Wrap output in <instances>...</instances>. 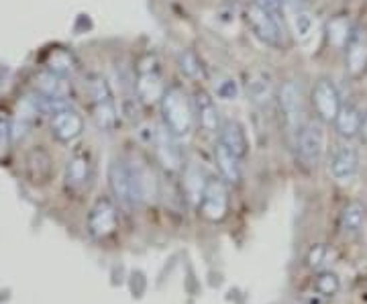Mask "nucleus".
I'll list each match as a JSON object with an SVG mask.
<instances>
[{
	"label": "nucleus",
	"mask_w": 367,
	"mask_h": 304,
	"mask_svg": "<svg viewBox=\"0 0 367 304\" xmlns=\"http://www.w3.org/2000/svg\"><path fill=\"white\" fill-rule=\"evenodd\" d=\"M345 70L351 78H361L367 72V31L355 27L345 46Z\"/></svg>",
	"instance_id": "12"
},
{
	"label": "nucleus",
	"mask_w": 367,
	"mask_h": 304,
	"mask_svg": "<svg viewBox=\"0 0 367 304\" xmlns=\"http://www.w3.org/2000/svg\"><path fill=\"white\" fill-rule=\"evenodd\" d=\"M353 31H355V27L351 25L349 16H333V19L326 23V39H329V43L333 47H336V49H345L347 41L351 39Z\"/></svg>",
	"instance_id": "21"
},
{
	"label": "nucleus",
	"mask_w": 367,
	"mask_h": 304,
	"mask_svg": "<svg viewBox=\"0 0 367 304\" xmlns=\"http://www.w3.org/2000/svg\"><path fill=\"white\" fill-rule=\"evenodd\" d=\"M294 29H296V35L306 39L310 33H312V16L308 15L306 11H298L294 15Z\"/></svg>",
	"instance_id": "30"
},
{
	"label": "nucleus",
	"mask_w": 367,
	"mask_h": 304,
	"mask_svg": "<svg viewBox=\"0 0 367 304\" xmlns=\"http://www.w3.org/2000/svg\"><path fill=\"white\" fill-rule=\"evenodd\" d=\"M176 61H178V68L184 72V76L192 78V80H196V82L206 78L204 65H202V61H200V58L194 51H190V49H180V51L176 53Z\"/></svg>",
	"instance_id": "26"
},
{
	"label": "nucleus",
	"mask_w": 367,
	"mask_h": 304,
	"mask_svg": "<svg viewBox=\"0 0 367 304\" xmlns=\"http://www.w3.org/2000/svg\"><path fill=\"white\" fill-rule=\"evenodd\" d=\"M214 162L220 172V178L227 184H239L241 182V159L230 153L227 147H223L220 143L214 150Z\"/></svg>",
	"instance_id": "20"
},
{
	"label": "nucleus",
	"mask_w": 367,
	"mask_h": 304,
	"mask_svg": "<svg viewBox=\"0 0 367 304\" xmlns=\"http://www.w3.org/2000/svg\"><path fill=\"white\" fill-rule=\"evenodd\" d=\"M192 107H194V117H196V121L202 127V131H206L211 135H218L223 119H220V110L216 107L213 96L204 88H198V90L194 92Z\"/></svg>",
	"instance_id": "13"
},
{
	"label": "nucleus",
	"mask_w": 367,
	"mask_h": 304,
	"mask_svg": "<svg viewBox=\"0 0 367 304\" xmlns=\"http://www.w3.org/2000/svg\"><path fill=\"white\" fill-rule=\"evenodd\" d=\"M76 60L70 51L65 49H53L49 56H47V70L53 72V74H60L63 78L74 76L76 72Z\"/></svg>",
	"instance_id": "25"
},
{
	"label": "nucleus",
	"mask_w": 367,
	"mask_h": 304,
	"mask_svg": "<svg viewBox=\"0 0 367 304\" xmlns=\"http://www.w3.org/2000/svg\"><path fill=\"white\" fill-rule=\"evenodd\" d=\"M92 117L102 131H115L119 127V110L115 100H105V103H94L92 105Z\"/></svg>",
	"instance_id": "23"
},
{
	"label": "nucleus",
	"mask_w": 367,
	"mask_h": 304,
	"mask_svg": "<svg viewBox=\"0 0 367 304\" xmlns=\"http://www.w3.org/2000/svg\"><path fill=\"white\" fill-rule=\"evenodd\" d=\"M198 211L211 223H218L227 216L229 190H227V182L223 178H208L204 194L198 202Z\"/></svg>",
	"instance_id": "6"
},
{
	"label": "nucleus",
	"mask_w": 367,
	"mask_h": 304,
	"mask_svg": "<svg viewBox=\"0 0 367 304\" xmlns=\"http://www.w3.org/2000/svg\"><path fill=\"white\" fill-rule=\"evenodd\" d=\"M206 182H208V178L204 176V172L200 167H186V172H184V192H186V196L190 198V202L198 204L200 198L204 194Z\"/></svg>",
	"instance_id": "24"
},
{
	"label": "nucleus",
	"mask_w": 367,
	"mask_h": 304,
	"mask_svg": "<svg viewBox=\"0 0 367 304\" xmlns=\"http://www.w3.org/2000/svg\"><path fill=\"white\" fill-rule=\"evenodd\" d=\"M214 88H216V96L223 100H237L239 98V86L233 78H223Z\"/></svg>",
	"instance_id": "29"
},
{
	"label": "nucleus",
	"mask_w": 367,
	"mask_h": 304,
	"mask_svg": "<svg viewBox=\"0 0 367 304\" xmlns=\"http://www.w3.org/2000/svg\"><path fill=\"white\" fill-rule=\"evenodd\" d=\"M296 152L298 159L306 167H317L324 155V127L319 119L302 122L296 131Z\"/></svg>",
	"instance_id": "2"
},
{
	"label": "nucleus",
	"mask_w": 367,
	"mask_h": 304,
	"mask_svg": "<svg viewBox=\"0 0 367 304\" xmlns=\"http://www.w3.org/2000/svg\"><path fill=\"white\" fill-rule=\"evenodd\" d=\"M218 143L223 147H227L230 153H235L239 159H245L249 153V139L245 133V127L235 119L223 121L220 131H218Z\"/></svg>",
	"instance_id": "16"
},
{
	"label": "nucleus",
	"mask_w": 367,
	"mask_h": 304,
	"mask_svg": "<svg viewBox=\"0 0 367 304\" xmlns=\"http://www.w3.org/2000/svg\"><path fill=\"white\" fill-rule=\"evenodd\" d=\"M82 131H84V119L68 103L51 112V135L60 143L76 141L82 135Z\"/></svg>",
	"instance_id": "10"
},
{
	"label": "nucleus",
	"mask_w": 367,
	"mask_h": 304,
	"mask_svg": "<svg viewBox=\"0 0 367 304\" xmlns=\"http://www.w3.org/2000/svg\"><path fill=\"white\" fill-rule=\"evenodd\" d=\"M341 288V280L335 272H321V274L314 278V290L324 296V298H331L335 296L336 292Z\"/></svg>",
	"instance_id": "27"
},
{
	"label": "nucleus",
	"mask_w": 367,
	"mask_h": 304,
	"mask_svg": "<svg viewBox=\"0 0 367 304\" xmlns=\"http://www.w3.org/2000/svg\"><path fill=\"white\" fill-rule=\"evenodd\" d=\"M247 25L251 27L253 35L261 43L270 47L284 46V29H282V19L270 15L265 9H261L257 2H251L245 11Z\"/></svg>",
	"instance_id": "4"
},
{
	"label": "nucleus",
	"mask_w": 367,
	"mask_h": 304,
	"mask_svg": "<svg viewBox=\"0 0 367 304\" xmlns=\"http://www.w3.org/2000/svg\"><path fill=\"white\" fill-rule=\"evenodd\" d=\"M363 112H361V108L357 107V105H353V103H343V107L339 110V115H336L335 119V129L336 133H339V137L343 139H355L359 133H361V127H363Z\"/></svg>",
	"instance_id": "18"
},
{
	"label": "nucleus",
	"mask_w": 367,
	"mask_h": 304,
	"mask_svg": "<svg viewBox=\"0 0 367 304\" xmlns=\"http://www.w3.org/2000/svg\"><path fill=\"white\" fill-rule=\"evenodd\" d=\"M35 88H37L39 96L49 98V100H68L70 94H72L70 78L53 74L49 70H43V72L37 74V78H35Z\"/></svg>",
	"instance_id": "17"
},
{
	"label": "nucleus",
	"mask_w": 367,
	"mask_h": 304,
	"mask_svg": "<svg viewBox=\"0 0 367 304\" xmlns=\"http://www.w3.org/2000/svg\"><path fill=\"white\" fill-rule=\"evenodd\" d=\"M135 90H137V98L145 107L159 105L168 90V86L164 84V76L157 68V61L151 56H147L139 65Z\"/></svg>",
	"instance_id": "3"
},
{
	"label": "nucleus",
	"mask_w": 367,
	"mask_h": 304,
	"mask_svg": "<svg viewBox=\"0 0 367 304\" xmlns=\"http://www.w3.org/2000/svg\"><path fill=\"white\" fill-rule=\"evenodd\" d=\"M247 96L255 107H267L275 98L274 78L265 72H255L247 82Z\"/></svg>",
	"instance_id": "19"
},
{
	"label": "nucleus",
	"mask_w": 367,
	"mask_h": 304,
	"mask_svg": "<svg viewBox=\"0 0 367 304\" xmlns=\"http://www.w3.org/2000/svg\"><path fill=\"white\" fill-rule=\"evenodd\" d=\"M329 256V249H326V245H314L310 251H308V258H306V263L310 266V268H314V270H319L322 263H324V259Z\"/></svg>",
	"instance_id": "31"
},
{
	"label": "nucleus",
	"mask_w": 367,
	"mask_h": 304,
	"mask_svg": "<svg viewBox=\"0 0 367 304\" xmlns=\"http://www.w3.org/2000/svg\"><path fill=\"white\" fill-rule=\"evenodd\" d=\"M329 169L333 174V178L339 182H349L355 178V174L359 172V153L349 143H341L336 145L331 153V162Z\"/></svg>",
	"instance_id": "14"
},
{
	"label": "nucleus",
	"mask_w": 367,
	"mask_h": 304,
	"mask_svg": "<svg viewBox=\"0 0 367 304\" xmlns=\"http://www.w3.org/2000/svg\"><path fill=\"white\" fill-rule=\"evenodd\" d=\"M94 169H92L90 157L86 153H74L68 164H65V174H63V186L68 194L80 196L90 188Z\"/></svg>",
	"instance_id": "8"
},
{
	"label": "nucleus",
	"mask_w": 367,
	"mask_h": 304,
	"mask_svg": "<svg viewBox=\"0 0 367 304\" xmlns=\"http://www.w3.org/2000/svg\"><path fill=\"white\" fill-rule=\"evenodd\" d=\"M253 2H257V0H253Z\"/></svg>",
	"instance_id": "33"
},
{
	"label": "nucleus",
	"mask_w": 367,
	"mask_h": 304,
	"mask_svg": "<svg viewBox=\"0 0 367 304\" xmlns=\"http://www.w3.org/2000/svg\"><path fill=\"white\" fill-rule=\"evenodd\" d=\"M176 139L178 137H174L166 127L161 131H155V135H153V145H155L157 159L168 172H178V169H182L184 164L182 150H180Z\"/></svg>",
	"instance_id": "15"
},
{
	"label": "nucleus",
	"mask_w": 367,
	"mask_h": 304,
	"mask_svg": "<svg viewBox=\"0 0 367 304\" xmlns=\"http://www.w3.org/2000/svg\"><path fill=\"white\" fill-rule=\"evenodd\" d=\"M108 186L115 200L133 209L135 206V198H133V176H131V162L129 159H112V164L108 166Z\"/></svg>",
	"instance_id": "9"
},
{
	"label": "nucleus",
	"mask_w": 367,
	"mask_h": 304,
	"mask_svg": "<svg viewBox=\"0 0 367 304\" xmlns=\"http://www.w3.org/2000/svg\"><path fill=\"white\" fill-rule=\"evenodd\" d=\"M339 223H341V231H343L345 235H355V233H359V231L363 229V225H366V206H363L361 202H357V200L349 202V204L343 209Z\"/></svg>",
	"instance_id": "22"
},
{
	"label": "nucleus",
	"mask_w": 367,
	"mask_h": 304,
	"mask_svg": "<svg viewBox=\"0 0 367 304\" xmlns=\"http://www.w3.org/2000/svg\"><path fill=\"white\" fill-rule=\"evenodd\" d=\"M119 227V213L110 198H98L88 213L86 229L94 239H107Z\"/></svg>",
	"instance_id": "7"
},
{
	"label": "nucleus",
	"mask_w": 367,
	"mask_h": 304,
	"mask_svg": "<svg viewBox=\"0 0 367 304\" xmlns=\"http://www.w3.org/2000/svg\"><path fill=\"white\" fill-rule=\"evenodd\" d=\"M310 103L314 108V115L317 119L324 125V122H335L339 110L343 107V98H341V92L335 86L333 80L329 78H321L310 94Z\"/></svg>",
	"instance_id": "5"
},
{
	"label": "nucleus",
	"mask_w": 367,
	"mask_h": 304,
	"mask_svg": "<svg viewBox=\"0 0 367 304\" xmlns=\"http://www.w3.org/2000/svg\"><path fill=\"white\" fill-rule=\"evenodd\" d=\"M277 105H280V112H282L286 125L296 133L302 127V122H300V117H302V92H300V86L296 82H292V80L284 82L282 88L277 90Z\"/></svg>",
	"instance_id": "11"
},
{
	"label": "nucleus",
	"mask_w": 367,
	"mask_h": 304,
	"mask_svg": "<svg viewBox=\"0 0 367 304\" xmlns=\"http://www.w3.org/2000/svg\"><path fill=\"white\" fill-rule=\"evenodd\" d=\"M159 108H161L164 127L174 137L182 139L192 133L194 122H196L194 107L180 86H169L159 103Z\"/></svg>",
	"instance_id": "1"
},
{
	"label": "nucleus",
	"mask_w": 367,
	"mask_h": 304,
	"mask_svg": "<svg viewBox=\"0 0 367 304\" xmlns=\"http://www.w3.org/2000/svg\"><path fill=\"white\" fill-rule=\"evenodd\" d=\"M257 4L277 19H282V15H284V0H257Z\"/></svg>",
	"instance_id": "32"
},
{
	"label": "nucleus",
	"mask_w": 367,
	"mask_h": 304,
	"mask_svg": "<svg viewBox=\"0 0 367 304\" xmlns=\"http://www.w3.org/2000/svg\"><path fill=\"white\" fill-rule=\"evenodd\" d=\"M11 143H13V122L9 119L6 110L0 108V162L9 157Z\"/></svg>",
	"instance_id": "28"
}]
</instances>
